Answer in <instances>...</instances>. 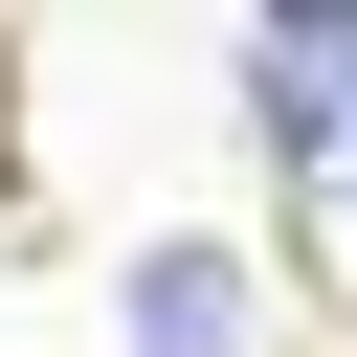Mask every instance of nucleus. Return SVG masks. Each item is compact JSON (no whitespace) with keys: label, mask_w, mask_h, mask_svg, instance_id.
Masks as SVG:
<instances>
[{"label":"nucleus","mask_w":357,"mask_h":357,"mask_svg":"<svg viewBox=\"0 0 357 357\" xmlns=\"http://www.w3.org/2000/svg\"><path fill=\"white\" fill-rule=\"evenodd\" d=\"M245 112H268L312 178H357V22H245Z\"/></svg>","instance_id":"obj_1"},{"label":"nucleus","mask_w":357,"mask_h":357,"mask_svg":"<svg viewBox=\"0 0 357 357\" xmlns=\"http://www.w3.org/2000/svg\"><path fill=\"white\" fill-rule=\"evenodd\" d=\"M134 335H156V357H245V268H223V245H156V268H134Z\"/></svg>","instance_id":"obj_2"}]
</instances>
